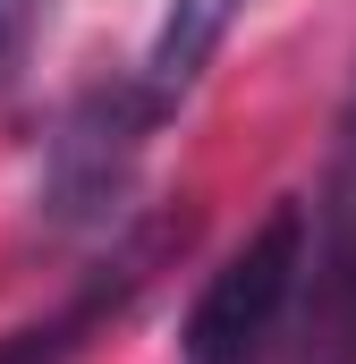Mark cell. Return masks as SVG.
Here are the masks:
<instances>
[{"label":"cell","mask_w":356,"mask_h":364,"mask_svg":"<svg viewBox=\"0 0 356 364\" xmlns=\"http://www.w3.org/2000/svg\"><path fill=\"white\" fill-rule=\"evenodd\" d=\"M162 119H170V110L136 85V77L85 93V102L51 127L43 203H34V212H43L51 229H102V220H119V203H127V186H136V161H145V144H153Z\"/></svg>","instance_id":"cell-2"},{"label":"cell","mask_w":356,"mask_h":364,"mask_svg":"<svg viewBox=\"0 0 356 364\" xmlns=\"http://www.w3.org/2000/svg\"><path fill=\"white\" fill-rule=\"evenodd\" d=\"M43 9H51V0H0V68H17V51L34 43Z\"/></svg>","instance_id":"cell-6"},{"label":"cell","mask_w":356,"mask_h":364,"mask_svg":"<svg viewBox=\"0 0 356 364\" xmlns=\"http://www.w3.org/2000/svg\"><path fill=\"white\" fill-rule=\"evenodd\" d=\"M153 255H162V229H153V237H127V246H119V255H110V263H102V272L51 314V322L9 331V339H0V364H77V356L93 348V331H110V322L127 314V296L145 288Z\"/></svg>","instance_id":"cell-4"},{"label":"cell","mask_w":356,"mask_h":364,"mask_svg":"<svg viewBox=\"0 0 356 364\" xmlns=\"http://www.w3.org/2000/svg\"><path fill=\"white\" fill-rule=\"evenodd\" d=\"M246 17V0H170L162 9V34H153V51H145V68H136V85L153 93L162 110H178L195 77L212 68V51L229 43V26Z\"/></svg>","instance_id":"cell-5"},{"label":"cell","mask_w":356,"mask_h":364,"mask_svg":"<svg viewBox=\"0 0 356 364\" xmlns=\"http://www.w3.org/2000/svg\"><path fill=\"white\" fill-rule=\"evenodd\" d=\"M297 272H305V203H271L263 220L246 229V246L204 279L187 331H178V356L187 364H263L288 339V314H297Z\"/></svg>","instance_id":"cell-1"},{"label":"cell","mask_w":356,"mask_h":364,"mask_svg":"<svg viewBox=\"0 0 356 364\" xmlns=\"http://www.w3.org/2000/svg\"><path fill=\"white\" fill-rule=\"evenodd\" d=\"M288 364H356V85L331 127V170L305 212V272L288 314Z\"/></svg>","instance_id":"cell-3"}]
</instances>
